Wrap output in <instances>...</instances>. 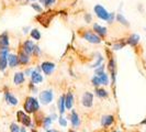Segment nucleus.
<instances>
[{
  "label": "nucleus",
  "instance_id": "obj_13",
  "mask_svg": "<svg viewBox=\"0 0 146 132\" xmlns=\"http://www.w3.org/2000/svg\"><path fill=\"white\" fill-rule=\"evenodd\" d=\"M5 97H6V100H7V103H9V105H11V106H17L18 105V99L15 98V96L12 95L11 93H9V91H7L6 94H5Z\"/></svg>",
  "mask_w": 146,
  "mask_h": 132
},
{
  "label": "nucleus",
  "instance_id": "obj_3",
  "mask_svg": "<svg viewBox=\"0 0 146 132\" xmlns=\"http://www.w3.org/2000/svg\"><path fill=\"white\" fill-rule=\"evenodd\" d=\"M82 37L85 39V40H87L88 42H90V43H100L101 42V40H100V37L98 34H96L94 32H91V31H86L84 34H82Z\"/></svg>",
  "mask_w": 146,
  "mask_h": 132
},
{
  "label": "nucleus",
  "instance_id": "obj_39",
  "mask_svg": "<svg viewBox=\"0 0 146 132\" xmlns=\"http://www.w3.org/2000/svg\"><path fill=\"white\" fill-rule=\"evenodd\" d=\"M24 74H25V75H29V74H32V73H31V69H27V71H25V73H24Z\"/></svg>",
  "mask_w": 146,
  "mask_h": 132
},
{
  "label": "nucleus",
  "instance_id": "obj_24",
  "mask_svg": "<svg viewBox=\"0 0 146 132\" xmlns=\"http://www.w3.org/2000/svg\"><path fill=\"white\" fill-rule=\"evenodd\" d=\"M52 122H53V120H52L51 117H46L43 119V127L45 130H48V128H50V125H52Z\"/></svg>",
  "mask_w": 146,
  "mask_h": 132
},
{
  "label": "nucleus",
  "instance_id": "obj_17",
  "mask_svg": "<svg viewBox=\"0 0 146 132\" xmlns=\"http://www.w3.org/2000/svg\"><path fill=\"white\" fill-rule=\"evenodd\" d=\"M94 29H95V31L97 32L98 35H101V37H106L107 35V28L101 27V25L96 23V24H94Z\"/></svg>",
  "mask_w": 146,
  "mask_h": 132
},
{
  "label": "nucleus",
  "instance_id": "obj_12",
  "mask_svg": "<svg viewBox=\"0 0 146 132\" xmlns=\"http://www.w3.org/2000/svg\"><path fill=\"white\" fill-rule=\"evenodd\" d=\"M73 105H74V96H73V94L69 91V93H67V95L65 96L66 109H72V108H73Z\"/></svg>",
  "mask_w": 146,
  "mask_h": 132
},
{
  "label": "nucleus",
  "instance_id": "obj_2",
  "mask_svg": "<svg viewBox=\"0 0 146 132\" xmlns=\"http://www.w3.org/2000/svg\"><path fill=\"white\" fill-rule=\"evenodd\" d=\"M54 98V94H53V90H50V89H46V90H43L40 93V101L43 105H48V103H52Z\"/></svg>",
  "mask_w": 146,
  "mask_h": 132
},
{
  "label": "nucleus",
  "instance_id": "obj_43",
  "mask_svg": "<svg viewBox=\"0 0 146 132\" xmlns=\"http://www.w3.org/2000/svg\"><path fill=\"white\" fill-rule=\"evenodd\" d=\"M69 132H76L75 130H69Z\"/></svg>",
  "mask_w": 146,
  "mask_h": 132
},
{
  "label": "nucleus",
  "instance_id": "obj_21",
  "mask_svg": "<svg viewBox=\"0 0 146 132\" xmlns=\"http://www.w3.org/2000/svg\"><path fill=\"white\" fill-rule=\"evenodd\" d=\"M96 95L100 98H107L108 97V91L104 90L103 88H96Z\"/></svg>",
  "mask_w": 146,
  "mask_h": 132
},
{
  "label": "nucleus",
  "instance_id": "obj_22",
  "mask_svg": "<svg viewBox=\"0 0 146 132\" xmlns=\"http://www.w3.org/2000/svg\"><path fill=\"white\" fill-rule=\"evenodd\" d=\"M8 65V59L7 56L0 55V71H5Z\"/></svg>",
  "mask_w": 146,
  "mask_h": 132
},
{
  "label": "nucleus",
  "instance_id": "obj_45",
  "mask_svg": "<svg viewBox=\"0 0 146 132\" xmlns=\"http://www.w3.org/2000/svg\"><path fill=\"white\" fill-rule=\"evenodd\" d=\"M145 132H146V131H145Z\"/></svg>",
  "mask_w": 146,
  "mask_h": 132
},
{
  "label": "nucleus",
  "instance_id": "obj_35",
  "mask_svg": "<svg viewBox=\"0 0 146 132\" xmlns=\"http://www.w3.org/2000/svg\"><path fill=\"white\" fill-rule=\"evenodd\" d=\"M40 52H41V50L38 49V46H37V45H35V46H34V50H33V53H34L35 55H38V54H40Z\"/></svg>",
  "mask_w": 146,
  "mask_h": 132
},
{
  "label": "nucleus",
  "instance_id": "obj_11",
  "mask_svg": "<svg viewBox=\"0 0 146 132\" xmlns=\"http://www.w3.org/2000/svg\"><path fill=\"white\" fill-rule=\"evenodd\" d=\"M34 43L31 41V40H28V41H25L24 44H23V50L24 52L27 53V54H31V53H33V50H34Z\"/></svg>",
  "mask_w": 146,
  "mask_h": 132
},
{
  "label": "nucleus",
  "instance_id": "obj_33",
  "mask_svg": "<svg viewBox=\"0 0 146 132\" xmlns=\"http://www.w3.org/2000/svg\"><path fill=\"white\" fill-rule=\"evenodd\" d=\"M124 46V43H117V44H113V49L114 50H120Z\"/></svg>",
  "mask_w": 146,
  "mask_h": 132
},
{
  "label": "nucleus",
  "instance_id": "obj_5",
  "mask_svg": "<svg viewBox=\"0 0 146 132\" xmlns=\"http://www.w3.org/2000/svg\"><path fill=\"white\" fill-rule=\"evenodd\" d=\"M95 12H96V15H98V18H100V19H102V20H107V21H108L110 13L102 7V6L97 5V6L95 7Z\"/></svg>",
  "mask_w": 146,
  "mask_h": 132
},
{
  "label": "nucleus",
  "instance_id": "obj_20",
  "mask_svg": "<svg viewBox=\"0 0 146 132\" xmlns=\"http://www.w3.org/2000/svg\"><path fill=\"white\" fill-rule=\"evenodd\" d=\"M139 35H137V34H132L131 37H129V40H127V43L130 44V45H132V46H135L136 44L139 43Z\"/></svg>",
  "mask_w": 146,
  "mask_h": 132
},
{
  "label": "nucleus",
  "instance_id": "obj_38",
  "mask_svg": "<svg viewBox=\"0 0 146 132\" xmlns=\"http://www.w3.org/2000/svg\"><path fill=\"white\" fill-rule=\"evenodd\" d=\"M46 132H59V131L55 130V129H48V130H46Z\"/></svg>",
  "mask_w": 146,
  "mask_h": 132
},
{
  "label": "nucleus",
  "instance_id": "obj_16",
  "mask_svg": "<svg viewBox=\"0 0 146 132\" xmlns=\"http://www.w3.org/2000/svg\"><path fill=\"white\" fill-rule=\"evenodd\" d=\"M57 106H58V111L60 115H63L64 112H65V109H66V106H65V96L62 95L59 97L58 99V103H57Z\"/></svg>",
  "mask_w": 146,
  "mask_h": 132
},
{
  "label": "nucleus",
  "instance_id": "obj_25",
  "mask_svg": "<svg viewBox=\"0 0 146 132\" xmlns=\"http://www.w3.org/2000/svg\"><path fill=\"white\" fill-rule=\"evenodd\" d=\"M31 37H33L34 40H40V39H41V33H40L38 30L34 29L31 31Z\"/></svg>",
  "mask_w": 146,
  "mask_h": 132
},
{
  "label": "nucleus",
  "instance_id": "obj_40",
  "mask_svg": "<svg viewBox=\"0 0 146 132\" xmlns=\"http://www.w3.org/2000/svg\"><path fill=\"white\" fill-rule=\"evenodd\" d=\"M141 125H146V118H145V120H143V121L141 122Z\"/></svg>",
  "mask_w": 146,
  "mask_h": 132
},
{
  "label": "nucleus",
  "instance_id": "obj_41",
  "mask_svg": "<svg viewBox=\"0 0 146 132\" xmlns=\"http://www.w3.org/2000/svg\"><path fill=\"white\" fill-rule=\"evenodd\" d=\"M20 132H27V130H25L24 128H21V131H20Z\"/></svg>",
  "mask_w": 146,
  "mask_h": 132
},
{
  "label": "nucleus",
  "instance_id": "obj_23",
  "mask_svg": "<svg viewBox=\"0 0 146 132\" xmlns=\"http://www.w3.org/2000/svg\"><path fill=\"white\" fill-rule=\"evenodd\" d=\"M99 78L101 81V85H104V86L109 85V77L106 73H102L101 75H99Z\"/></svg>",
  "mask_w": 146,
  "mask_h": 132
},
{
  "label": "nucleus",
  "instance_id": "obj_6",
  "mask_svg": "<svg viewBox=\"0 0 146 132\" xmlns=\"http://www.w3.org/2000/svg\"><path fill=\"white\" fill-rule=\"evenodd\" d=\"M17 117H18V120H19L23 125H25V127H30V125H31V118H30L28 115H25V112L19 111V112L17 113Z\"/></svg>",
  "mask_w": 146,
  "mask_h": 132
},
{
  "label": "nucleus",
  "instance_id": "obj_30",
  "mask_svg": "<svg viewBox=\"0 0 146 132\" xmlns=\"http://www.w3.org/2000/svg\"><path fill=\"white\" fill-rule=\"evenodd\" d=\"M8 52H9V49H8V47L0 46V55H2V56H7Z\"/></svg>",
  "mask_w": 146,
  "mask_h": 132
},
{
  "label": "nucleus",
  "instance_id": "obj_19",
  "mask_svg": "<svg viewBox=\"0 0 146 132\" xmlns=\"http://www.w3.org/2000/svg\"><path fill=\"white\" fill-rule=\"evenodd\" d=\"M13 81H15V85H21L24 81V74L19 72V73L15 74V77H13Z\"/></svg>",
  "mask_w": 146,
  "mask_h": 132
},
{
  "label": "nucleus",
  "instance_id": "obj_14",
  "mask_svg": "<svg viewBox=\"0 0 146 132\" xmlns=\"http://www.w3.org/2000/svg\"><path fill=\"white\" fill-rule=\"evenodd\" d=\"M18 59H19V63H20V64H23V65L28 64V63H29V61H30L29 54H27L24 51L20 52V54H19Z\"/></svg>",
  "mask_w": 146,
  "mask_h": 132
},
{
  "label": "nucleus",
  "instance_id": "obj_4",
  "mask_svg": "<svg viewBox=\"0 0 146 132\" xmlns=\"http://www.w3.org/2000/svg\"><path fill=\"white\" fill-rule=\"evenodd\" d=\"M81 103H82V106L84 107H86V108H90V107H92V105H94V95L91 94V93H85L84 95H82V98H81Z\"/></svg>",
  "mask_w": 146,
  "mask_h": 132
},
{
  "label": "nucleus",
  "instance_id": "obj_10",
  "mask_svg": "<svg viewBox=\"0 0 146 132\" xmlns=\"http://www.w3.org/2000/svg\"><path fill=\"white\" fill-rule=\"evenodd\" d=\"M31 81H32V84H40L43 81V76L37 71H33L31 74Z\"/></svg>",
  "mask_w": 146,
  "mask_h": 132
},
{
  "label": "nucleus",
  "instance_id": "obj_31",
  "mask_svg": "<svg viewBox=\"0 0 146 132\" xmlns=\"http://www.w3.org/2000/svg\"><path fill=\"white\" fill-rule=\"evenodd\" d=\"M40 1L43 3L44 6H46V7L51 6V5H53V3L55 2V0H40Z\"/></svg>",
  "mask_w": 146,
  "mask_h": 132
},
{
  "label": "nucleus",
  "instance_id": "obj_7",
  "mask_svg": "<svg viewBox=\"0 0 146 132\" xmlns=\"http://www.w3.org/2000/svg\"><path fill=\"white\" fill-rule=\"evenodd\" d=\"M54 68H55V64L51 63V62H43L41 65V69L43 71L45 75H51L54 71Z\"/></svg>",
  "mask_w": 146,
  "mask_h": 132
},
{
  "label": "nucleus",
  "instance_id": "obj_26",
  "mask_svg": "<svg viewBox=\"0 0 146 132\" xmlns=\"http://www.w3.org/2000/svg\"><path fill=\"white\" fill-rule=\"evenodd\" d=\"M10 131L11 132H20L21 131V128L17 125L15 122H12V123L10 125Z\"/></svg>",
  "mask_w": 146,
  "mask_h": 132
},
{
  "label": "nucleus",
  "instance_id": "obj_8",
  "mask_svg": "<svg viewBox=\"0 0 146 132\" xmlns=\"http://www.w3.org/2000/svg\"><path fill=\"white\" fill-rule=\"evenodd\" d=\"M69 120H70V123H72L74 128H78L80 125V118H79L78 113L75 110H72L70 116H69Z\"/></svg>",
  "mask_w": 146,
  "mask_h": 132
},
{
  "label": "nucleus",
  "instance_id": "obj_29",
  "mask_svg": "<svg viewBox=\"0 0 146 132\" xmlns=\"http://www.w3.org/2000/svg\"><path fill=\"white\" fill-rule=\"evenodd\" d=\"M102 73H104V65H100L99 67L96 68V75H97V76L101 75Z\"/></svg>",
  "mask_w": 146,
  "mask_h": 132
},
{
  "label": "nucleus",
  "instance_id": "obj_36",
  "mask_svg": "<svg viewBox=\"0 0 146 132\" xmlns=\"http://www.w3.org/2000/svg\"><path fill=\"white\" fill-rule=\"evenodd\" d=\"M113 20H114V13H110L109 19H108V22H109V23H111Z\"/></svg>",
  "mask_w": 146,
  "mask_h": 132
},
{
  "label": "nucleus",
  "instance_id": "obj_34",
  "mask_svg": "<svg viewBox=\"0 0 146 132\" xmlns=\"http://www.w3.org/2000/svg\"><path fill=\"white\" fill-rule=\"evenodd\" d=\"M32 8H33V9H35V10L38 11V12H41V11H42V8L40 7L37 3H33V5H32Z\"/></svg>",
  "mask_w": 146,
  "mask_h": 132
},
{
  "label": "nucleus",
  "instance_id": "obj_44",
  "mask_svg": "<svg viewBox=\"0 0 146 132\" xmlns=\"http://www.w3.org/2000/svg\"><path fill=\"white\" fill-rule=\"evenodd\" d=\"M32 1H34V0H32Z\"/></svg>",
  "mask_w": 146,
  "mask_h": 132
},
{
  "label": "nucleus",
  "instance_id": "obj_32",
  "mask_svg": "<svg viewBox=\"0 0 146 132\" xmlns=\"http://www.w3.org/2000/svg\"><path fill=\"white\" fill-rule=\"evenodd\" d=\"M58 122H59V125H62L63 128H66V127H67V121H66L65 118L60 117V118L58 119Z\"/></svg>",
  "mask_w": 146,
  "mask_h": 132
},
{
  "label": "nucleus",
  "instance_id": "obj_15",
  "mask_svg": "<svg viewBox=\"0 0 146 132\" xmlns=\"http://www.w3.org/2000/svg\"><path fill=\"white\" fill-rule=\"evenodd\" d=\"M8 63H9V66H10V67H15V66L19 64V59H18V56L15 55V54L8 55Z\"/></svg>",
  "mask_w": 146,
  "mask_h": 132
},
{
  "label": "nucleus",
  "instance_id": "obj_37",
  "mask_svg": "<svg viewBox=\"0 0 146 132\" xmlns=\"http://www.w3.org/2000/svg\"><path fill=\"white\" fill-rule=\"evenodd\" d=\"M85 19H86V21H87V22H90V20H91V15H87L86 17H85Z\"/></svg>",
  "mask_w": 146,
  "mask_h": 132
},
{
  "label": "nucleus",
  "instance_id": "obj_27",
  "mask_svg": "<svg viewBox=\"0 0 146 132\" xmlns=\"http://www.w3.org/2000/svg\"><path fill=\"white\" fill-rule=\"evenodd\" d=\"M117 21L120 22V23H122V24H124V25H129V22H127V20H126L124 17L121 15V13L117 15Z\"/></svg>",
  "mask_w": 146,
  "mask_h": 132
},
{
  "label": "nucleus",
  "instance_id": "obj_9",
  "mask_svg": "<svg viewBox=\"0 0 146 132\" xmlns=\"http://www.w3.org/2000/svg\"><path fill=\"white\" fill-rule=\"evenodd\" d=\"M113 122H114V117L112 115H106L101 118V125L103 128H108L110 125H112Z\"/></svg>",
  "mask_w": 146,
  "mask_h": 132
},
{
  "label": "nucleus",
  "instance_id": "obj_28",
  "mask_svg": "<svg viewBox=\"0 0 146 132\" xmlns=\"http://www.w3.org/2000/svg\"><path fill=\"white\" fill-rule=\"evenodd\" d=\"M91 83H92V85H94V86H99V85H101V81H100L99 76H97V75H95V76L92 77Z\"/></svg>",
  "mask_w": 146,
  "mask_h": 132
},
{
  "label": "nucleus",
  "instance_id": "obj_18",
  "mask_svg": "<svg viewBox=\"0 0 146 132\" xmlns=\"http://www.w3.org/2000/svg\"><path fill=\"white\" fill-rule=\"evenodd\" d=\"M8 45H9V37L7 32H3L2 34H0V46L8 47Z\"/></svg>",
  "mask_w": 146,
  "mask_h": 132
},
{
  "label": "nucleus",
  "instance_id": "obj_1",
  "mask_svg": "<svg viewBox=\"0 0 146 132\" xmlns=\"http://www.w3.org/2000/svg\"><path fill=\"white\" fill-rule=\"evenodd\" d=\"M38 108H40V103H38V101L34 97H28L25 99V103H24V110H25V112L33 113V112H36Z\"/></svg>",
  "mask_w": 146,
  "mask_h": 132
},
{
  "label": "nucleus",
  "instance_id": "obj_42",
  "mask_svg": "<svg viewBox=\"0 0 146 132\" xmlns=\"http://www.w3.org/2000/svg\"><path fill=\"white\" fill-rule=\"evenodd\" d=\"M112 132H122V131H119V130H114V131H112Z\"/></svg>",
  "mask_w": 146,
  "mask_h": 132
}]
</instances>
